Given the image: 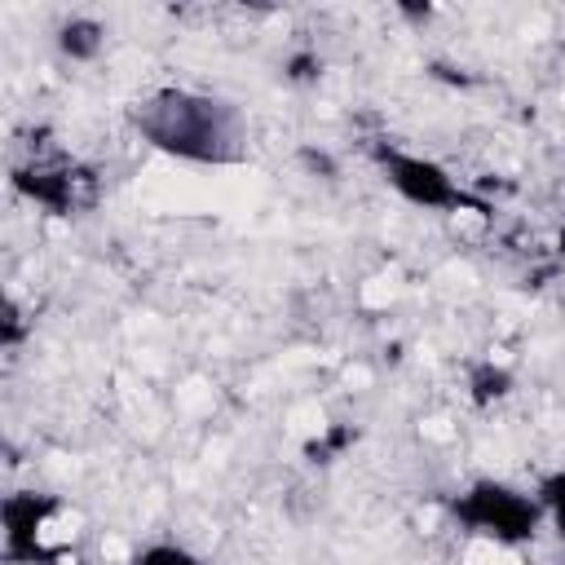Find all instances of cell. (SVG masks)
I'll list each match as a JSON object with an SVG mask.
<instances>
[{"label": "cell", "instance_id": "cell-1", "mask_svg": "<svg viewBox=\"0 0 565 565\" xmlns=\"http://www.w3.org/2000/svg\"><path fill=\"white\" fill-rule=\"evenodd\" d=\"M146 128L159 146L181 154H221V141H230V128L216 110V102H199L185 93H168L150 102Z\"/></svg>", "mask_w": 565, "mask_h": 565}]
</instances>
